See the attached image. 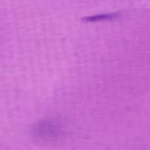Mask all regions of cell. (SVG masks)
Instances as JSON below:
<instances>
[{
	"mask_svg": "<svg viewBox=\"0 0 150 150\" xmlns=\"http://www.w3.org/2000/svg\"><path fill=\"white\" fill-rule=\"evenodd\" d=\"M66 121L61 118H50L37 122L31 128L33 137L43 140L52 141L62 136L66 131Z\"/></svg>",
	"mask_w": 150,
	"mask_h": 150,
	"instance_id": "6da1fadb",
	"label": "cell"
},
{
	"mask_svg": "<svg viewBox=\"0 0 150 150\" xmlns=\"http://www.w3.org/2000/svg\"><path fill=\"white\" fill-rule=\"evenodd\" d=\"M119 14L117 13H110V14H100L97 16H91L83 20L90 21V22H96V21H102V20H107V19H113L115 18H118Z\"/></svg>",
	"mask_w": 150,
	"mask_h": 150,
	"instance_id": "7a4b0ae2",
	"label": "cell"
}]
</instances>
